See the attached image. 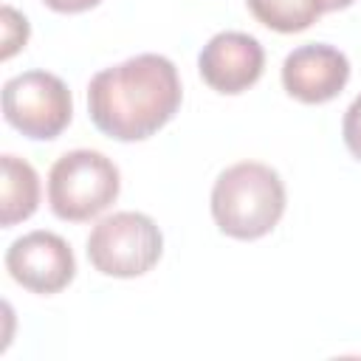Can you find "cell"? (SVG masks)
<instances>
[{
	"label": "cell",
	"instance_id": "7c38bea8",
	"mask_svg": "<svg viewBox=\"0 0 361 361\" xmlns=\"http://www.w3.org/2000/svg\"><path fill=\"white\" fill-rule=\"evenodd\" d=\"M341 135H344V144L347 149L361 161V93L350 102V107L344 110V118H341Z\"/></svg>",
	"mask_w": 361,
	"mask_h": 361
},
{
	"label": "cell",
	"instance_id": "5bb4252c",
	"mask_svg": "<svg viewBox=\"0 0 361 361\" xmlns=\"http://www.w3.org/2000/svg\"><path fill=\"white\" fill-rule=\"evenodd\" d=\"M355 0H316V6L322 8V14L324 11H338V8H347V6H353Z\"/></svg>",
	"mask_w": 361,
	"mask_h": 361
},
{
	"label": "cell",
	"instance_id": "7a4b0ae2",
	"mask_svg": "<svg viewBox=\"0 0 361 361\" xmlns=\"http://www.w3.org/2000/svg\"><path fill=\"white\" fill-rule=\"evenodd\" d=\"M212 217L226 237L259 240L285 214V183L276 169L259 161L226 166L212 186Z\"/></svg>",
	"mask_w": 361,
	"mask_h": 361
},
{
	"label": "cell",
	"instance_id": "277c9868",
	"mask_svg": "<svg viewBox=\"0 0 361 361\" xmlns=\"http://www.w3.org/2000/svg\"><path fill=\"white\" fill-rule=\"evenodd\" d=\"M161 228L144 212H113L87 234V259L104 276H141L161 259Z\"/></svg>",
	"mask_w": 361,
	"mask_h": 361
},
{
	"label": "cell",
	"instance_id": "3957f363",
	"mask_svg": "<svg viewBox=\"0 0 361 361\" xmlns=\"http://www.w3.org/2000/svg\"><path fill=\"white\" fill-rule=\"evenodd\" d=\"M121 189L118 166L99 149H71L48 172V203L59 220L82 223L102 214Z\"/></svg>",
	"mask_w": 361,
	"mask_h": 361
},
{
	"label": "cell",
	"instance_id": "8fae6325",
	"mask_svg": "<svg viewBox=\"0 0 361 361\" xmlns=\"http://www.w3.org/2000/svg\"><path fill=\"white\" fill-rule=\"evenodd\" d=\"M25 42H28V20L11 6H3V59H8L17 48H25Z\"/></svg>",
	"mask_w": 361,
	"mask_h": 361
},
{
	"label": "cell",
	"instance_id": "9c48e42d",
	"mask_svg": "<svg viewBox=\"0 0 361 361\" xmlns=\"http://www.w3.org/2000/svg\"><path fill=\"white\" fill-rule=\"evenodd\" d=\"M3 166V200H0V223L8 228L20 220H28L39 206V175L37 169L11 152L0 158Z\"/></svg>",
	"mask_w": 361,
	"mask_h": 361
},
{
	"label": "cell",
	"instance_id": "30bf717a",
	"mask_svg": "<svg viewBox=\"0 0 361 361\" xmlns=\"http://www.w3.org/2000/svg\"><path fill=\"white\" fill-rule=\"evenodd\" d=\"M245 3H248V11L265 28H274L279 34L305 31L322 14L316 0H245Z\"/></svg>",
	"mask_w": 361,
	"mask_h": 361
},
{
	"label": "cell",
	"instance_id": "4fadbf2b",
	"mask_svg": "<svg viewBox=\"0 0 361 361\" xmlns=\"http://www.w3.org/2000/svg\"><path fill=\"white\" fill-rule=\"evenodd\" d=\"M48 8L59 11V14H79V11H87L93 6H99L102 0H42Z\"/></svg>",
	"mask_w": 361,
	"mask_h": 361
},
{
	"label": "cell",
	"instance_id": "5b68a950",
	"mask_svg": "<svg viewBox=\"0 0 361 361\" xmlns=\"http://www.w3.org/2000/svg\"><path fill=\"white\" fill-rule=\"evenodd\" d=\"M3 116L25 138H56L73 116L68 85L48 71H23L3 85Z\"/></svg>",
	"mask_w": 361,
	"mask_h": 361
},
{
	"label": "cell",
	"instance_id": "6da1fadb",
	"mask_svg": "<svg viewBox=\"0 0 361 361\" xmlns=\"http://www.w3.org/2000/svg\"><path fill=\"white\" fill-rule=\"evenodd\" d=\"M180 96V76L172 59L164 54H135L90 79L87 113L104 135L144 141L178 113Z\"/></svg>",
	"mask_w": 361,
	"mask_h": 361
},
{
	"label": "cell",
	"instance_id": "52a82bcc",
	"mask_svg": "<svg viewBox=\"0 0 361 361\" xmlns=\"http://www.w3.org/2000/svg\"><path fill=\"white\" fill-rule=\"evenodd\" d=\"M265 68V51L257 37L245 31H220L197 54V71L203 82L217 90L237 96L248 90Z\"/></svg>",
	"mask_w": 361,
	"mask_h": 361
},
{
	"label": "cell",
	"instance_id": "8992f818",
	"mask_svg": "<svg viewBox=\"0 0 361 361\" xmlns=\"http://www.w3.org/2000/svg\"><path fill=\"white\" fill-rule=\"evenodd\" d=\"M6 271L25 290L51 296L71 285L76 274V257L59 234L37 228L17 237L6 248Z\"/></svg>",
	"mask_w": 361,
	"mask_h": 361
},
{
	"label": "cell",
	"instance_id": "ba28073f",
	"mask_svg": "<svg viewBox=\"0 0 361 361\" xmlns=\"http://www.w3.org/2000/svg\"><path fill=\"white\" fill-rule=\"evenodd\" d=\"M350 82V59L327 42H307L293 48L282 62L285 90L305 104H324L336 99Z\"/></svg>",
	"mask_w": 361,
	"mask_h": 361
}]
</instances>
